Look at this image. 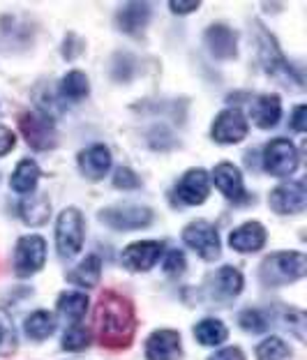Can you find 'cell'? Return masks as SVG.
Wrapping results in <instances>:
<instances>
[{"mask_svg": "<svg viewBox=\"0 0 307 360\" xmlns=\"http://www.w3.org/2000/svg\"><path fill=\"white\" fill-rule=\"evenodd\" d=\"M136 333V314L129 298L104 291L95 305V335L102 347L127 349Z\"/></svg>", "mask_w": 307, "mask_h": 360, "instance_id": "obj_1", "label": "cell"}, {"mask_svg": "<svg viewBox=\"0 0 307 360\" xmlns=\"http://www.w3.org/2000/svg\"><path fill=\"white\" fill-rule=\"evenodd\" d=\"M307 273V257L303 252H275L259 266V277L266 286H285L303 280Z\"/></svg>", "mask_w": 307, "mask_h": 360, "instance_id": "obj_2", "label": "cell"}, {"mask_svg": "<svg viewBox=\"0 0 307 360\" xmlns=\"http://www.w3.org/2000/svg\"><path fill=\"white\" fill-rule=\"evenodd\" d=\"M84 231L86 222L81 210L74 206L65 208L58 215V222H55V248H58V255L63 259H72L79 255L81 248H84Z\"/></svg>", "mask_w": 307, "mask_h": 360, "instance_id": "obj_3", "label": "cell"}, {"mask_svg": "<svg viewBox=\"0 0 307 360\" xmlns=\"http://www.w3.org/2000/svg\"><path fill=\"white\" fill-rule=\"evenodd\" d=\"M19 129L26 143L35 150H51L58 143L53 118L44 111H26L19 116Z\"/></svg>", "mask_w": 307, "mask_h": 360, "instance_id": "obj_4", "label": "cell"}, {"mask_svg": "<svg viewBox=\"0 0 307 360\" xmlns=\"http://www.w3.org/2000/svg\"><path fill=\"white\" fill-rule=\"evenodd\" d=\"M183 243L192 248L204 261H215L222 252L220 233L206 219H194L183 229Z\"/></svg>", "mask_w": 307, "mask_h": 360, "instance_id": "obj_5", "label": "cell"}, {"mask_svg": "<svg viewBox=\"0 0 307 360\" xmlns=\"http://www.w3.org/2000/svg\"><path fill=\"white\" fill-rule=\"evenodd\" d=\"M46 243L42 236H23L14 248V273L19 277H30L44 268Z\"/></svg>", "mask_w": 307, "mask_h": 360, "instance_id": "obj_6", "label": "cell"}, {"mask_svg": "<svg viewBox=\"0 0 307 360\" xmlns=\"http://www.w3.org/2000/svg\"><path fill=\"white\" fill-rule=\"evenodd\" d=\"M100 222L113 231H134V229H143L152 222V210L145 206H134V203L111 206L100 212Z\"/></svg>", "mask_w": 307, "mask_h": 360, "instance_id": "obj_7", "label": "cell"}, {"mask_svg": "<svg viewBox=\"0 0 307 360\" xmlns=\"http://www.w3.org/2000/svg\"><path fill=\"white\" fill-rule=\"evenodd\" d=\"M263 169L275 178H287L298 169V150L289 139H273L263 148Z\"/></svg>", "mask_w": 307, "mask_h": 360, "instance_id": "obj_8", "label": "cell"}, {"mask_svg": "<svg viewBox=\"0 0 307 360\" xmlns=\"http://www.w3.org/2000/svg\"><path fill=\"white\" fill-rule=\"evenodd\" d=\"M249 132V122L245 118V113L240 109H224L217 113V118L213 120V127H210V136L217 143H240L242 139L247 136Z\"/></svg>", "mask_w": 307, "mask_h": 360, "instance_id": "obj_9", "label": "cell"}, {"mask_svg": "<svg viewBox=\"0 0 307 360\" xmlns=\"http://www.w3.org/2000/svg\"><path fill=\"white\" fill-rule=\"evenodd\" d=\"M261 63H263V70L268 72L270 77L277 79L282 86L289 88L298 84V88H301V77H298L294 68L285 60V56H282L277 44H275V39L263 30H261Z\"/></svg>", "mask_w": 307, "mask_h": 360, "instance_id": "obj_10", "label": "cell"}, {"mask_svg": "<svg viewBox=\"0 0 307 360\" xmlns=\"http://www.w3.org/2000/svg\"><path fill=\"white\" fill-rule=\"evenodd\" d=\"M268 203L275 212H280V215H298V212H303L307 206L305 185L298 183V180L282 183L270 192Z\"/></svg>", "mask_w": 307, "mask_h": 360, "instance_id": "obj_11", "label": "cell"}, {"mask_svg": "<svg viewBox=\"0 0 307 360\" xmlns=\"http://www.w3.org/2000/svg\"><path fill=\"white\" fill-rule=\"evenodd\" d=\"M162 257V243L157 240H139L127 245L120 255V261L132 273H145V270L155 268V264Z\"/></svg>", "mask_w": 307, "mask_h": 360, "instance_id": "obj_12", "label": "cell"}, {"mask_svg": "<svg viewBox=\"0 0 307 360\" xmlns=\"http://www.w3.org/2000/svg\"><path fill=\"white\" fill-rule=\"evenodd\" d=\"M210 194V176L206 169H190L176 185V196L185 206H201Z\"/></svg>", "mask_w": 307, "mask_h": 360, "instance_id": "obj_13", "label": "cell"}, {"mask_svg": "<svg viewBox=\"0 0 307 360\" xmlns=\"http://www.w3.org/2000/svg\"><path fill=\"white\" fill-rule=\"evenodd\" d=\"M242 286H245V280H242L240 270L233 266H222L217 273L210 275V280H208L210 296L220 302H229L233 298H238Z\"/></svg>", "mask_w": 307, "mask_h": 360, "instance_id": "obj_14", "label": "cell"}, {"mask_svg": "<svg viewBox=\"0 0 307 360\" xmlns=\"http://www.w3.org/2000/svg\"><path fill=\"white\" fill-rule=\"evenodd\" d=\"M181 356V335L171 328L155 330L145 340V360H178Z\"/></svg>", "mask_w": 307, "mask_h": 360, "instance_id": "obj_15", "label": "cell"}, {"mask_svg": "<svg viewBox=\"0 0 307 360\" xmlns=\"http://www.w3.org/2000/svg\"><path fill=\"white\" fill-rule=\"evenodd\" d=\"M206 46L208 51L220 60H231L238 56V32L224 26V23H215L206 30Z\"/></svg>", "mask_w": 307, "mask_h": 360, "instance_id": "obj_16", "label": "cell"}, {"mask_svg": "<svg viewBox=\"0 0 307 360\" xmlns=\"http://www.w3.org/2000/svg\"><path fill=\"white\" fill-rule=\"evenodd\" d=\"M213 183L229 201H247L245 183H242V174L238 167H233L231 162H222L213 171Z\"/></svg>", "mask_w": 307, "mask_h": 360, "instance_id": "obj_17", "label": "cell"}, {"mask_svg": "<svg viewBox=\"0 0 307 360\" xmlns=\"http://www.w3.org/2000/svg\"><path fill=\"white\" fill-rule=\"evenodd\" d=\"M266 229L261 222H245L238 229H233L229 236V245L236 252H242V255H254L266 245Z\"/></svg>", "mask_w": 307, "mask_h": 360, "instance_id": "obj_18", "label": "cell"}, {"mask_svg": "<svg viewBox=\"0 0 307 360\" xmlns=\"http://www.w3.org/2000/svg\"><path fill=\"white\" fill-rule=\"evenodd\" d=\"M79 169L88 180H102L111 169V153L107 146L97 143L79 153Z\"/></svg>", "mask_w": 307, "mask_h": 360, "instance_id": "obj_19", "label": "cell"}, {"mask_svg": "<svg viewBox=\"0 0 307 360\" xmlns=\"http://www.w3.org/2000/svg\"><path fill=\"white\" fill-rule=\"evenodd\" d=\"M249 116H252V122L256 127L261 129H270L280 122L282 118V102H280V95L275 93H266V95H259L249 104Z\"/></svg>", "mask_w": 307, "mask_h": 360, "instance_id": "obj_20", "label": "cell"}, {"mask_svg": "<svg viewBox=\"0 0 307 360\" xmlns=\"http://www.w3.org/2000/svg\"><path fill=\"white\" fill-rule=\"evenodd\" d=\"M150 21L148 3H125L116 14V26L127 35H141Z\"/></svg>", "mask_w": 307, "mask_h": 360, "instance_id": "obj_21", "label": "cell"}, {"mask_svg": "<svg viewBox=\"0 0 307 360\" xmlns=\"http://www.w3.org/2000/svg\"><path fill=\"white\" fill-rule=\"evenodd\" d=\"M19 215L28 226H42L51 215V201H48L46 194H30L28 199L21 201Z\"/></svg>", "mask_w": 307, "mask_h": 360, "instance_id": "obj_22", "label": "cell"}, {"mask_svg": "<svg viewBox=\"0 0 307 360\" xmlns=\"http://www.w3.org/2000/svg\"><path fill=\"white\" fill-rule=\"evenodd\" d=\"M100 277H102V259L97 255H88L77 268H72L67 273V280L72 284L86 286V289L100 284Z\"/></svg>", "mask_w": 307, "mask_h": 360, "instance_id": "obj_23", "label": "cell"}, {"mask_svg": "<svg viewBox=\"0 0 307 360\" xmlns=\"http://www.w3.org/2000/svg\"><path fill=\"white\" fill-rule=\"evenodd\" d=\"M39 176H42V171H39L37 162L32 160H21L19 165H16L14 174L10 178V185L14 192L19 194H30L35 192V187L39 183Z\"/></svg>", "mask_w": 307, "mask_h": 360, "instance_id": "obj_24", "label": "cell"}, {"mask_svg": "<svg viewBox=\"0 0 307 360\" xmlns=\"http://www.w3.org/2000/svg\"><path fill=\"white\" fill-rule=\"evenodd\" d=\"M194 338L204 347H220L229 338V330L220 319H204V321L194 326Z\"/></svg>", "mask_w": 307, "mask_h": 360, "instance_id": "obj_25", "label": "cell"}, {"mask_svg": "<svg viewBox=\"0 0 307 360\" xmlns=\"http://www.w3.org/2000/svg\"><path fill=\"white\" fill-rule=\"evenodd\" d=\"M58 312L72 323H79L88 312V296L81 291H65L58 298Z\"/></svg>", "mask_w": 307, "mask_h": 360, "instance_id": "obj_26", "label": "cell"}, {"mask_svg": "<svg viewBox=\"0 0 307 360\" xmlns=\"http://www.w3.org/2000/svg\"><path fill=\"white\" fill-rule=\"evenodd\" d=\"M60 93L65 100H72V102H79L91 93V84H88V77L84 72L79 70H72L67 75L63 77L60 81Z\"/></svg>", "mask_w": 307, "mask_h": 360, "instance_id": "obj_27", "label": "cell"}, {"mask_svg": "<svg viewBox=\"0 0 307 360\" xmlns=\"http://www.w3.org/2000/svg\"><path fill=\"white\" fill-rule=\"evenodd\" d=\"M26 335L30 340H37V342H42L46 338H51L53 330H55V319L44 312V309H39V312H32L28 319H26Z\"/></svg>", "mask_w": 307, "mask_h": 360, "instance_id": "obj_28", "label": "cell"}, {"mask_svg": "<svg viewBox=\"0 0 307 360\" xmlns=\"http://www.w3.org/2000/svg\"><path fill=\"white\" fill-rule=\"evenodd\" d=\"M294 354H291L289 345L282 338H266L263 342H259L256 347V360H291Z\"/></svg>", "mask_w": 307, "mask_h": 360, "instance_id": "obj_29", "label": "cell"}, {"mask_svg": "<svg viewBox=\"0 0 307 360\" xmlns=\"http://www.w3.org/2000/svg\"><path fill=\"white\" fill-rule=\"evenodd\" d=\"M16 349H19V338H16L12 319L0 309V358L12 356Z\"/></svg>", "mask_w": 307, "mask_h": 360, "instance_id": "obj_30", "label": "cell"}, {"mask_svg": "<svg viewBox=\"0 0 307 360\" xmlns=\"http://www.w3.org/2000/svg\"><path fill=\"white\" fill-rule=\"evenodd\" d=\"M88 345H91V333L79 323H72L63 335V349L65 351H74L77 354V351L88 349Z\"/></svg>", "mask_w": 307, "mask_h": 360, "instance_id": "obj_31", "label": "cell"}, {"mask_svg": "<svg viewBox=\"0 0 307 360\" xmlns=\"http://www.w3.org/2000/svg\"><path fill=\"white\" fill-rule=\"evenodd\" d=\"M238 323H240V328L247 333H263L268 328V321H266V316L259 312V309H245V312L238 316Z\"/></svg>", "mask_w": 307, "mask_h": 360, "instance_id": "obj_32", "label": "cell"}, {"mask_svg": "<svg viewBox=\"0 0 307 360\" xmlns=\"http://www.w3.org/2000/svg\"><path fill=\"white\" fill-rule=\"evenodd\" d=\"M134 75V58L127 53H118L113 60V79L116 81H129Z\"/></svg>", "mask_w": 307, "mask_h": 360, "instance_id": "obj_33", "label": "cell"}, {"mask_svg": "<svg viewBox=\"0 0 307 360\" xmlns=\"http://www.w3.org/2000/svg\"><path fill=\"white\" fill-rule=\"evenodd\" d=\"M139 185H141V178L127 167H120L116 171V176H113V187H118V190H136Z\"/></svg>", "mask_w": 307, "mask_h": 360, "instance_id": "obj_34", "label": "cell"}, {"mask_svg": "<svg viewBox=\"0 0 307 360\" xmlns=\"http://www.w3.org/2000/svg\"><path fill=\"white\" fill-rule=\"evenodd\" d=\"M185 268H188V261H185L183 252H178V250L169 252L166 259H164V270H166V273L169 275H181V273H185Z\"/></svg>", "mask_w": 307, "mask_h": 360, "instance_id": "obj_35", "label": "cell"}, {"mask_svg": "<svg viewBox=\"0 0 307 360\" xmlns=\"http://www.w3.org/2000/svg\"><path fill=\"white\" fill-rule=\"evenodd\" d=\"M285 321H287V328L294 330L298 340H305V333H303L305 314L301 312V309H289V312L285 314Z\"/></svg>", "mask_w": 307, "mask_h": 360, "instance_id": "obj_36", "label": "cell"}, {"mask_svg": "<svg viewBox=\"0 0 307 360\" xmlns=\"http://www.w3.org/2000/svg\"><path fill=\"white\" fill-rule=\"evenodd\" d=\"M84 51V42L74 35V32H70L67 37H65V46H63V56L65 58H77V56Z\"/></svg>", "mask_w": 307, "mask_h": 360, "instance_id": "obj_37", "label": "cell"}, {"mask_svg": "<svg viewBox=\"0 0 307 360\" xmlns=\"http://www.w3.org/2000/svg\"><path fill=\"white\" fill-rule=\"evenodd\" d=\"M16 146V136L10 127L0 125V158H5L7 153H12Z\"/></svg>", "mask_w": 307, "mask_h": 360, "instance_id": "obj_38", "label": "cell"}, {"mask_svg": "<svg viewBox=\"0 0 307 360\" xmlns=\"http://www.w3.org/2000/svg\"><path fill=\"white\" fill-rule=\"evenodd\" d=\"M305 116H307V106L305 104H298L296 109H294V113H291V127H294L296 132H305V129H307Z\"/></svg>", "mask_w": 307, "mask_h": 360, "instance_id": "obj_39", "label": "cell"}, {"mask_svg": "<svg viewBox=\"0 0 307 360\" xmlns=\"http://www.w3.org/2000/svg\"><path fill=\"white\" fill-rule=\"evenodd\" d=\"M208 360H245V354H242L238 347H226V349L215 351Z\"/></svg>", "mask_w": 307, "mask_h": 360, "instance_id": "obj_40", "label": "cell"}, {"mask_svg": "<svg viewBox=\"0 0 307 360\" xmlns=\"http://www.w3.org/2000/svg\"><path fill=\"white\" fill-rule=\"evenodd\" d=\"M169 7H171L174 14H190L194 10H199L201 3H199V0H188V3H185V0H171Z\"/></svg>", "mask_w": 307, "mask_h": 360, "instance_id": "obj_41", "label": "cell"}]
</instances>
